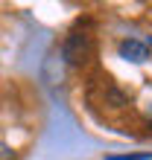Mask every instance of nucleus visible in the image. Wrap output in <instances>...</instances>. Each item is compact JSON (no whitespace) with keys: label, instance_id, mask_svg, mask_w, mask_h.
I'll return each instance as SVG.
<instances>
[{"label":"nucleus","instance_id":"7ed1b4c3","mask_svg":"<svg viewBox=\"0 0 152 160\" xmlns=\"http://www.w3.org/2000/svg\"><path fill=\"white\" fill-rule=\"evenodd\" d=\"M106 160H152V152H144V154H111Z\"/></svg>","mask_w":152,"mask_h":160},{"label":"nucleus","instance_id":"f03ea898","mask_svg":"<svg viewBox=\"0 0 152 160\" xmlns=\"http://www.w3.org/2000/svg\"><path fill=\"white\" fill-rule=\"evenodd\" d=\"M117 52H120V58H126L132 64L149 61V44L146 41H138V38H123L120 47H117Z\"/></svg>","mask_w":152,"mask_h":160},{"label":"nucleus","instance_id":"f257e3e1","mask_svg":"<svg viewBox=\"0 0 152 160\" xmlns=\"http://www.w3.org/2000/svg\"><path fill=\"white\" fill-rule=\"evenodd\" d=\"M94 55V35L88 32H73L68 41H64V58H68L73 67L85 64Z\"/></svg>","mask_w":152,"mask_h":160}]
</instances>
